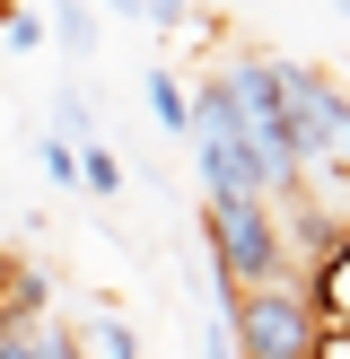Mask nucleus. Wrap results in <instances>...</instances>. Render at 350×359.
Returning a JSON list of instances; mask_svg holds the SVG:
<instances>
[{"label": "nucleus", "mask_w": 350, "mask_h": 359, "mask_svg": "<svg viewBox=\"0 0 350 359\" xmlns=\"http://www.w3.org/2000/svg\"><path fill=\"white\" fill-rule=\"evenodd\" d=\"M272 88H280V123H289V149H298V175H342L350 158V88L315 62H289L272 53Z\"/></svg>", "instance_id": "obj_1"}, {"label": "nucleus", "mask_w": 350, "mask_h": 359, "mask_svg": "<svg viewBox=\"0 0 350 359\" xmlns=\"http://www.w3.org/2000/svg\"><path fill=\"white\" fill-rule=\"evenodd\" d=\"M219 325L237 359H324V316L307 280H262V290L219 298Z\"/></svg>", "instance_id": "obj_2"}, {"label": "nucleus", "mask_w": 350, "mask_h": 359, "mask_svg": "<svg viewBox=\"0 0 350 359\" xmlns=\"http://www.w3.org/2000/svg\"><path fill=\"white\" fill-rule=\"evenodd\" d=\"M202 237H210V280L227 298L237 290H262V280H289V245H280V219L272 202H202Z\"/></svg>", "instance_id": "obj_3"}, {"label": "nucleus", "mask_w": 350, "mask_h": 359, "mask_svg": "<svg viewBox=\"0 0 350 359\" xmlns=\"http://www.w3.org/2000/svg\"><path fill=\"white\" fill-rule=\"evenodd\" d=\"M70 342H79V359H140V342H132V325H122V316H105V307H88Z\"/></svg>", "instance_id": "obj_4"}, {"label": "nucleus", "mask_w": 350, "mask_h": 359, "mask_svg": "<svg viewBox=\"0 0 350 359\" xmlns=\"http://www.w3.org/2000/svg\"><path fill=\"white\" fill-rule=\"evenodd\" d=\"M149 114H158V132H192V88L175 70H149Z\"/></svg>", "instance_id": "obj_5"}, {"label": "nucleus", "mask_w": 350, "mask_h": 359, "mask_svg": "<svg viewBox=\"0 0 350 359\" xmlns=\"http://www.w3.org/2000/svg\"><path fill=\"white\" fill-rule=\"evenodd\" d=\"M307 290H315V316H342V325H350V245H342V255H332L324 272L307 280Z\"/></svg>", "instance_id": "obj_6"}, {"label": "nucleus", "mask_w": 350, "mask_h": 359, "mask_svg": "<svg viewBox=\"0 0 350 359\" xmlns=\"http://www.w3.org/2000/svg\"><path fill=\"white\" fill-rule=\"evenodd\" d=\"M79 184L97 193V202H114V193H122V158L105 149V140H88V149H79Z\"/></svg>", "instance_id": "obj_7"}, {"label": "nucleus", "mask_w": 350, "mask_h": 359, "mask_svg": "<svg viewBox=\"0 0 350 359\" xmlns=\"http://www.w3.org/2000/svg\"><path fill=\"white\" fill-rule=\"evenodd\" d=\"M44 27H52V44H70V53H88V44H97V18H88V9H52Z\"/></svg>", "instance_id": "obj_8"}, {"label": "nucleus", "mask_w": 350, "mask_h": 359, "mask_svg": "<svg viewBox=\"0 0 350 359\" xmlns=\"http://www.w3.org/2000/svg\"><path fill=\"white\" fill-rule=\"evenodd\" d=\"M35 158H44V175H52V184H79V149H70L62 132H44V140H35Z\"/></svg>", "instance_id": "obj_9"}, {"label": "nucleus", "mask_w": 350, "mask_h": 359, "mask_svg": "<svg viewBox=\"0 0 350 359\" xmlns=\"http://www.w3.org/2000/svg\"><path fill=\"white\" fill-rule=\"evenodd\" d=\"M35 44H52V27L35 9H9V53H35Z\"/></svg>", "instance_id": "obj_10"}, {"label": "nucleus", "mask_w": 350, "mask_h": 359, "mask_svg": "<svg viewBox=\"0 0 350 359\" xmlns=\"http://www.w3.org/2000/svg\"><path fill=\"white\" fill-rule=\"evenodd\" d=\"M342 175H350V158H342Z\"/></svg>", "instance_id": "obj_11"}]
</instances>
